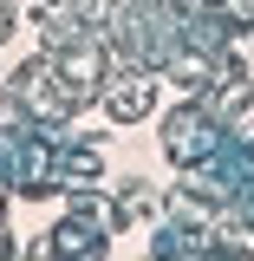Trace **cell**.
<instances>
[{
    "instance_id": "6da1fadb",
    "label": "cell",
    "mask_w": 254,
    "mask_h": 261,
    "mask_svg": "<svg viewBox=\"0 0 254 261\" xmlns=\"http://www.w3.org/2000/svg\"><path fill=\"white\" fill-rule=\"evenodd\" d=\"M98 105H104V118L111 124H137V118H150V105H157V79L144 72V65H118L111 79H104V92H98Z\"/></svg>"
},
{
    "instance_id": "7a4b0ae2",
    "label": "cell",
    "mask_w": 254,
    "mask_h": 261,
    "mask_svg": "<svg viewBox=\"0 0 254 261\" xmlns=\"http://www.w3.org/2000/svg\"><path fill=\"white\" fill-rule=\"evenodd\" d=\"M163 150H170L176 163H202L209 150H215V124H209V111H202L195 98L163 118Z\"/></svg>"
},
{
    "instance_id": "3957f363",
    "label": "cell",
    "mask_w": 254,
    "mask_h": 261,
    "mask_svg": "<svg viewBox=\"0 0 254 261\" xmlns=\"http://www.w3.org/2000/svg\"><path fill=\"white\" fill-rule=\"evenodd\" d=\"M111 202H118V216H124V222H144V216H157V209H163V196H157V183H150V176L118 183V196H111Z\"/></svg>"
},
{
    "instance_id": "277c9868",
    "label": "cell",
    "mask_w": 254,
    "mask_h": 261,
    "mask_svg": "<svg viewBox=\"0 0 254 261\" xmlns=\"http://www.w3.org/2000/svg\"><path fill=\"white\" fill-rule=\"evenodd\" d=\"M13 27H20V0H0V46L13 39Z\"/></svg>"
},
{
    "instance_id": "5b68a950",
    "label": "cell",
    "mask_w": 254,
    "mask_h": 261,
    "mask_svg": "<svg viewBox=\"0 0 254 261\" xmlns=\"http://www.w3.org/2000/svg\"><path fill=\"white\" fill-rule=\"evenodd\" d=\"M7 255H20V248H13V235H7V222H0V261Z\"/></svg>"
}]
</instances>
